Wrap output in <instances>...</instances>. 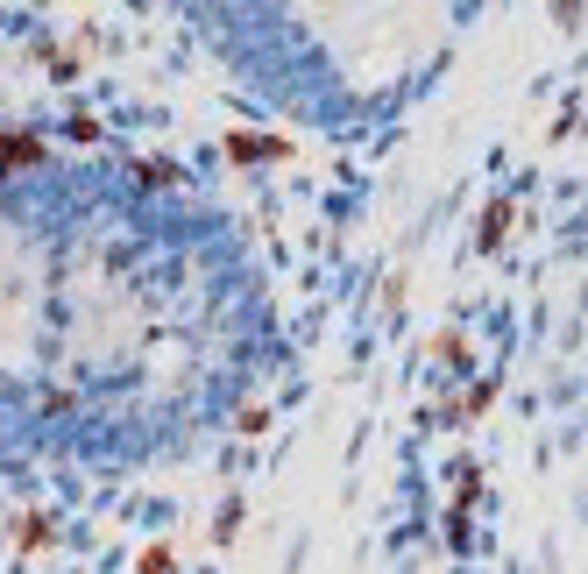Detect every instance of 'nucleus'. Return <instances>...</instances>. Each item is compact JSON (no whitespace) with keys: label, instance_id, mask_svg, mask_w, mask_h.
<instances>
[{"label":"nucleus","instance_id":"1","mask_svg":"<svg viewBox=\"0 0 588 574\" xmlns=\"http://www.w3.org/2000/svg\"><path fill=\"white\" fill-rule=\"evenodd\" d=\"M15 163H43V135H0V171Z\"/></svg>","mask_w":588,"mask_h":574},{"label":"nucleus","instance_id":"2","mask_svg":"<svg viewBox=\"0 0 588 574\" xmlns=\"http://www.w3.org/2000/svg\"><path fill=\"white\" fill-rule=\"evenodd\" d=\"M227 156L256 163V156H284V142H263V135H227Z\"/></svg>","mask_w":588,"mask_h":574},{"label":"nucleus","instance_id":"3","mask_svg":"<svg viewBox=\"0 0 588 574\" xmlns=\"http://www.w3.org/2000/svg\"><path fill=\"white\" fill-rule=\"evenodd\" d=\"M503 227H511V206L496 199V206L482 213V249H496V241H503Z\"/></svg>","mask_w":588,"mask_h":574},{"label":"nucleus","instance_id":"4","mask_svg":"<svg viewBox=\"0 0 588 574\" xmlns=\"http://www.w3.org/2000/svg\"><path fill=\"white\" fill-rule=\"evenodd\" d=\"M43 546H50V518H29L22 525V553H43Z\"/></svg>","mask_w":588,"mask_h":574},{"label":"nucleus","instance_id":"5","mask_svg":"<svg viewBox=\"0 0 588 574\" xmlns=\"http://www.w3.org/2000/svg\"><path fill=\"white\" fill-rule=\"evenodd\" d=\"M142 574H171V546H149L142 553Z\"/></svg>","mask_w":588,"mask_h":574}]
</instances>
